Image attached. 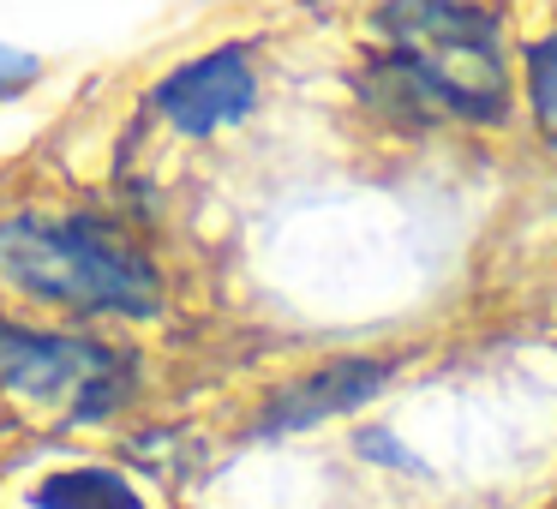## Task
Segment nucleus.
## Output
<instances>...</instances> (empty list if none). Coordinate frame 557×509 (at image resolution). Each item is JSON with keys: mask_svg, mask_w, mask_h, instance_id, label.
Wrapping results in <instances>:
<instances>
[{"mask_svg": "<svg viewBox=\"0 0 557 509\" xmlns=\"http://www.w3.org/2000/svg\"><path fill=\"white\" fill-rule=\"evenodd\" d=\"M377 37H384L389 90L413 109L456 114V121H504V30L473 0H384Z\"/></svg>", "mask_w": 557, "mask_h": 509, "instance_id": "f257e3e1", "label": "nucleus"}, {"mask_svg": "<svg viewBox=\"0 0 557 509\" xmlns=\"http://www.w3.org/2000/svg\"><path fill=\"white\" fill-rule=\"evenodd\" d=\"M0 276L30 300L73 312L150 318L162 306V276L126 234L97 216H13L0 222Z\"/></svg>", "mask_w": 557, "mask_h": 509, "instance_id": "f03ea898", "label": "nucleus"}, {"mask_svg": "<svg viewBox=\"0 0 557 509\" xmlns=\"http://www.w3.org/2000/svg\"><path fill=\"white\" fill-rule=\"evenodd\" d=\"M0 384L37 408H61L73 420H102L126 396V365L90 336L0 324Z\"/></svg>", "mask_w": 557, "mask_h": 509, "instance_id": "7ed1b4c3", "label": "nucleus"}, {"mask_svg": "<svg viewBox=\"0 0 557 509\" xmlns=\"http://www.w3.org/2000/svg\"><path fill=\"white\" fill-rule=\"evenodd\" d=\"M252 102H258V73H252V54H246L240 42L210 49V54H198V61L174 66V73L150 90V109H157L174 133H186V138L222 133L228 121L252 114Z\"/></svg>", "mask_w": 557, "mask_h": 509, "instance_id": "20e7f679", "label": "nucleus"}, {"mask_svg": "<svg viewBox=\"0 0 557 509\" xmlns=\"http://www.w3.org/2000/svg\"><path fill=\"white\" fill-rule=\"evenodd\" d=\"M389 377H396L389 360H330V365H318L312 377H300V384L282 389L258 425H264V432H306V425L330 420V413L366 408Z\"/></svg>", "mask_w": 557, "mask_h": 509, "instance_id": "39448f33", "label": "nucleus"}, {"mask_svg": "<svg viewBox=\"0 0 557 509\" xmlns=\"http://www.w3.org/2000/svg\"><path fill=\"white\" fill-rule=\"evenodd\" d=\"M30 509H145V497L109 468H66L30 492Z\"/></svg>", "mask_w": 557, "mask_h": 509, "instance_id": "423d86ee", "label": "nucleus"}, {"mask_svg": "<svg viewBox=\"0 0 557 509\" xmlns=\"http://www.w3.org/2000/svg\"><path fill=\"white\" fill-rule=\"evenodd\" d=\"M528 102H533L540 133L557 145V37L528 42Z\"/></svg>", "mask_w": 557, "mask_h": 509, "instance_id": "0eeeda50", "label": "nucleus"}, {"mask_svg": "<svg viewBox=\"0 0 557 509\" xmlns=\"http://www.w3.org/2000/svg\"><path fill=\"white\" fill-rule=\"evenodd\" d=\"M30 78H37V54L7 49V42H0V97H7V90H18V85H30Z\"/></svg>", "mask_w": 557, "mask_h": 509, "instance_id": "6e6552de", "label": "nucleus"}]
</instances>
